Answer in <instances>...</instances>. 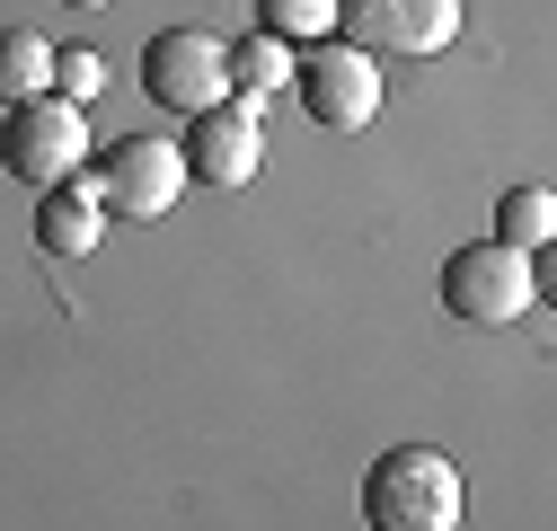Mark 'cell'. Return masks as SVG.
Segmentation results:
<instances>
[{
    "label": "cell",
    "mask_w": 557,
    "mask_h": 531,
    "mask_svg": "<svg viewBox=\"0 0 557 531\" xmlns=\"http://www.w3.org/2000/svg\"><path fill=\"white\" fill-rule=\"evenodd\" d=\"M363 522L372 531H460V470L434 443H398L363 470Z\"/></svg>",
    "instance_id": "1"
},
{
    "label": "cell",
    "mask_w": 557,
    "mask_h": 531,
    "mask_svg": "<svg viewBox=\"0 0 557 531\" xmlns=\"http://www.w3.org/2000/svg\"><path fill=\"white\" fill-rule=\"evenodd\" d=\"M531 293H540V266L522 248H505V239H478V248L443 257V310L460 328H505V319L531 310Z\"/></svg>",
    "instance_id": "2"
},
{
    "label": "cell",
    "mask_w": 557,
    "mask_h": 531,
    "mask_svg": "<svg viewBox=\"0 0 557 531\" xmlns=\"http://www.w3.org/2000/svg\"><path fill=\"white\" fill-rule=\"evenodd\" d=\"M10 124H0V169H10L18 186H62V177H81V151H89V124L72 98H27V107H0Z\"/></svg>",
    "instance_id": "3"
},
{
    "label": "cell",
    "mask_w": 557,
    "mask_h": 531,
    "mask_svg": "<svg viewBox=\"0 0 557 531\" xmlns=\"http://www.w3.org/2000/svg\"><path fill=\"white\" fill-rule=\"evenodd\" d=\"M89 195H98V213L160 222L177 195H186V160H177V143H160V133H124V143H107V151H98Z\"/></svg>",
    "instance_id": "4"
},
{
    "label": "cell",
    "mask_w": 557,
    "mask_h": 531,
    "mask_svg": "<svg viewBox=\"0 0 557 531\" xmlns=\"http://www.w3.org/2000/svg\"><path fill=\"white\" fill-rule=\"evenodd\" d=\"M143 89L169 107V115H203L231 98V45L213 27H169L143 45Z\"/></svg>",
    "instance_id": "5"
},
{
    "label": "cell",
    "mask_w": 557,
    "mask_h": 531,
    "mask_svg": "<svg viewBox=\"0 0 557 531\" xmlns=\"http://www.w3.org/2000/svg\"><path fill=\"white\" fill-rule=\"evenodd\" d=\"M293 89H301L310 124H327V133H363V124L381 115V72H372V53L336 45V36H319V45L293 62Z\"/></svg>",
    "instance_id": "6"
},
{
    "label": "cell",
    "mask_w": 557,
    "mask_h": 531,
    "mask_svg": "<svg viewBox=\"0 0 557 531\" xmlns=\"http://www.w3.org/2000/svg\"><path fill=\"white\" fill-rule=\"evenodd\" d=\"M336 27L355 53H407V62H425L460 36V0H336Z\"/></svg>",
    "instance_id": "7"
},
{
    "label": "cell",
    "mask_w": 557,
    "mask_h": 531,
    "mask_svg": "<svg viewBox=\"0 0 557 531\" xmlns=\"http://www.w3.org/2000/svg\"><path fill=\"white\" fill-rule=\"evenodd\" d=\"M177 160H186V177H203V186L239 195V186L265 169V124H257V107L222 98V107L186 115V143H177Z\"/></svg>",
    "instance_id": "8"
},
{
    "label": "cell",
    "mask_w": 557,
    "mask_h": 531,
    "mask_svg": "<svg viewBox=\"0 0 557 531\" xmlns=\"http://www.w3.org/2000/svg\"><path fill=\"white\" fill-rule=\"evenodd\" d=\"M98 195H89V169L81 177H62V186H45V205H36V248L45 257H89L98 248Z\"/></svg>",
    "instance_id": "9"
},
{
    "label": "cell",
    "mask_w": 557,
    "mask_h": 531,
    "mask_svg": "<svg viewBox=\"0 0 557 531\" xmlns=\"http://www.w3.org/2000/svg\"><path fill=\"white\" fill-rule=\"evenodd\" d=\"M53 89V45L27 27H0V107H27Z\"/></svg>",
    "instance_id": "10"
},
{
    "label": "cell",
    "mask_w": 557,
    "mask_h": 531,
    "mask_svg": "<svg viewBox=\"0 0 557 531\" xmlns=\"http://www.w3.org/2000/svg\"><path fill=\"white\" fill-rule=\"evenodd\" d=\"M274 89H293V45H274V36H239L231 45V98L257 107Z\"/></svg>",
    "instance_id": "11"
},
{
    "label": "cell",
    "mask_w": 557,
    "mask_h": 531,
    "mask_svg": "<svg viewBox=\"0 0 557 531\" xmlns=\"http://www.w3.org/2000/svg\"><path fill=\"white\" fill-rule=\"evenodd\" d=\"M257 36L319 45V36H336V0H257Z\"/></svg>",
    "instance_id": "12"
},
{
    "label": "cell",
    "mask_w": 557,
    "mask_h": 531,
    "mask_svg": "<svg viewBox=\"0 0 557 531\" xmlns=\"http://www.w3.org/2000/svg\"><path fill=\"white\" fill-rule=\"evenodd\" d=\"M548 231H557V205H548V186H513L505 205H496V239L505 248H548Z\"/></svg>",
    "instance_id": "13"
},
{
    "label": "cell",
    "mask_w": 557,
    "mask_h": 531,
    "mask_svg": "<svg viewBox=\"0 0 557 531\" xmlns=\"http://www.w3.org/2000/svg\"><path fill=\"white\" fill-rule=\"evenodd\" d=\"M107 89V62L89 53V45H53V98H72V107H89Z\"/></svg>",
    "instance_id": "14"
},
{
    "label": "cell",
    "mask_w": 557,
    "mask_h": 531,
    "mask_svg": "<svg viewBox=\"0 0 557 531\" xmlns=\"http://www.w3.org/2000/svg\"><path fill=\"white\" fill-rule=\"evenodd\" d=\"M72 10H107V0H72Z\"/></svg>",
    "instance_id": "15"
}]
</instances>
